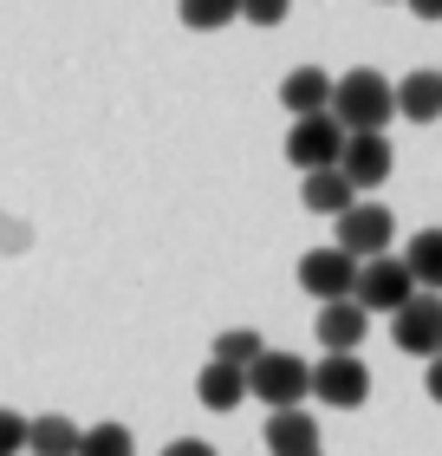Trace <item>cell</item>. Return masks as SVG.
<instances>
[{
	"mask_svg": "<svg viewBox=\"0 0 442 456\" xmlns=\"http://www.w3.org/2000/svg\"><path fill=\"white\" fill-rule=\"evenodd\" d=\"M312 391V365L293 359V352H261L254 365H247V398H261L273 411H300V398Z\"/></svg>",
	"mask_w": 442,
	"mask_h": 456,
	"instance_id": "2",
	"label": "cell"
},
{
	"mask_svg": "<svg viewBox=\"0 0 442 456\" xmlns=\"http://www.w3.org/2000/svg\"><path fill=\"white\" fill-rule=\"evenodd\" d=\"M163 456H215V444H202V437H176Z\"/></svg>",
	"mask_w": 442,
	"mask_h": 456,
	"instance_id": "23",
	"label": "cell"
},
{
	"mask_svg": "<svg viewBox=\"0 0 442 456\" xmlns=\"http://www.w3.org/2000/svg\"><path fill=\"white\" fill-rule=\"evenodd\" d=\"M176 13H182V27H196V33H221L228 20H241V0H176Z\"/></svg>",
	"mask_w": 442,
	"mask_h": 456,
	"instance_id": "18",
	"label": "cell"
},
{
	"mask_svg": "<svg viewBox=\"0 0 442 456\" xmlns=\"http://www.w3.org/2000/svg\"><path fill=\"white\" fill-rule=\"evenodd\" d=\"M390 333L410 359H436L442 352V294H410L404 306L390 314Z\"/></svg>",
	"mask_w": 442,
	"mask_h": 456,
	"instance_id": "6",
	"label": "cell"
},
{
	"mask_svg": "<svg viewBox=\"0 0 442 456\" xmlns=\"http://www.w3.org/2000/svg\"><path fill=\"white\" fill-rule=\"evenodd\" d=\"M332 124H339L345 137L358 131H384V124L397 118V98H390V78L384 72H371V66H358L345 78H332Z\"/></svg>",
	"mask_w": 442,
	"mask_h": 456,
	"instance_id": "1",
	"label": "cell"
},
{
	"mask_svg": "<svg viewBox=\"0 0 442 456\" xmlns=\"http://www.w3.org/2000/svg\"><path fill=\"white\" fill-rule=\"evenodd\" d=\"M300 287L312 300H351V287H358V261L339 255V248H312V255L300 261Z\"/></svg>",
	"mask_w": 442,
	"mask_h": 456,
	"instance_id": "9",
	"label": "cell"
},
{
	"mask_svg": "<svg viewBox=\"0 0 442 456\" xmlns=\"http://www.w3.org/2000/svg\"><path fill=\"white\" fill-rule=\"evenodd\" d=\"M267 456H325L319 424L306 411H273L267 418Z\"/></svg>",
	"mask_w": 442,
	"mask_h": 456,
	"instance_id": "11",
	"label": "cell"
},
{
	"mask_svg": "<svg viewBox=\"0 0 442 456\" xmlns=\"http://www.w3.org/2000/svg\"><path fill=\"white\" fill-rule=\"evenodd\" d=\"M196 391H202V404H208V411H241V398H247V371H241V365L208 359V365H202V379H196Z\"/></svg>",
	"mask_w": 442,
	"mask_h": 456,
	"instance_id": "15",
	"label": "cell"
},
{
	"mask_svg": "<svg viewBox=\"0 0 442 456\" xmlns=\"http://www.w3.org/2000/svg\"><path fill=\"white\" fill-rule=\"evenodd\" d=\"M410 13L416 20H442V0H410Z\"/></svg>",
	"mask_w": 442,
	"mask_h": 456,
	"instance_id": "25",
	"label": "cell"
},
{
	"mask_svg": "<svg viewBox=\"0 0 442 456\" xmlns=\"http://www.w3.org/2000/svg\"><path fill=\"white\" fill-rule=\"evenodd\" d=\"M390 170H397V157H390V137H384V131H358V137H345L339 176L351 183V190H377V183H390Z\"/></svg>",
	"mask_w": 442,
	"mask_h": 456,
	"instance_id": "8",
	"label": "cell"
},
{
	"mask_svg": "<svg viewBox=\"0 0 442 456\" xmlns=\"http://www.w3.org/2000/svg\"><path fill=\"white\" fill-rule=\"evenodd\" d=\"M312 398L332 404V411H358L371 398V371L365 359H351V352H325L319 365H312Z\"/></svg>",
	"mask_w": 442,
	"mask_h": 456,
	"instance_id": "5",
	"label": "cell"
},
{
	"mask_svg": "<svg viewBox=\"0 0 442 456\" xmlns=\"http://www.w3.org/2000/svg\"><path fill=\"white\" fill-rule=\"evenodd\" d=\"M27 450L33 456H78V424L72 418H33L27 424Z\"/></svg>",
	"mask_w": 442,
	"mask_h": 456,
	"instance_id": "17",
	"label": "cell"
},
{
	"mask_svg": "<svg viewBox=\"0 0 442 456\" xmlns=\"http://www.w3.org/2000/svg\"><path fill=\"white\" fill-rule=\"evenodd\" d=\"M78 456H137V444L124 424H92V430H78Z\"/></svg>",
	"mask_w": 442,
	"mask_h": 456,
	"instance_id": "20",
	"label": "cell"
},
{
	"mask_svg": "<svg viewBox=\"0 0 442 456\" xmlns=\"http://www.w3.org/2000/svg\"><path fill=\"white\" fill-rule=\"evenodd\" d=\"M339 151H345V131L332 124V111L293 118V131H286V163H300V170L312 176V170H332V163H339Z\"/></svg>",
	"mask_w": 442,
	"mask_h": 456,
	"instance_id": "7",
	"label": "cell"
},
{
	"mask_svg": "<svg viewBox=\"0 0 442 456\" xmlns=\"http://www.w3.org/2000/svg\"><path fill=\"white\" fill-rule=\"evenodd\" d=\"M390 98H397V118L436 124V118H442V72H410V78H397Z\"/></svg>",
	"mask_w": 442,
	"mask_h": 456,
	"instance_id": "13",
	"label": "cell"
},
{
	"mask_svg": "<svg viewBox=\"0 0 442 456\" xmlns=\"http://www.w3.org/2000/svg\"><path fill=\"white\" fill-rule=\"evenodd\" d=\"M20 450H27V418L0 404V456H20Z\"/></svg>",
	"mask_w": 442,
	"mask_h": 456,
	"instance_id": "22",
	"label": "cell"
},
{
	"mask_svg": "<svg viewBox=\"0 0 442 456\" xmlns=\"http://www.w3.org/2000/svg\"><path fill=\"white\" fill-rule=\"evenodd\" d=\"M416 294V281H410V267L397 261V255H377V261H358V287H351V300L365 306V314H397Z\"/></svg>",
	"mask_w": 442,
	"mask_h": 456,
	"instance_id": "4",
	"label": "cell"
},
{
	"mask_svg": "<svg viewBox=\"0 0 442 456\" xmlns=\"http://www.w3.org/2000/svg\"><path fill=\"white\" fill-rule=\"evenodd\" d=\"M390 235H397V222L384 202H351V209L339 216V235H332V248L351 261H377V255H390Z\"/></svg>",
	"mask_w": 442,
	"mask_h": 456,
	"instance_id": "3",
	"label": "cell"
},
{
	"mask_svg": "<svg viewBox=\"0 0 442 456\" xmlns=\"http://www.w3.org/2000/svg\"><path fill=\"white\" fill-rule=\"evenodd\" d=\"M280 105L293 118H319L332 105V72L325 66H300V72H286L280 78Z\"/></svg>",
	"mask_w": 442,
	"mask_h": 456,
	"instance_id": "12",
	"label": "cell"
},
{
	"mask_svg": "<svg viewBox=\"0 0 442 456\" xmlns=\"http://www.w3.org/2000/svg\"><path fill=\"white\" fill-rule=\"evenodd\" d=\"M286 13H293V0H241V20H247V27H280Z\"/></svg>",
	"mask_w": 442,
	"mask_h": 456,
	"instance_id": "21",
	"label": "cell"
},
{
	"mask_svg": "<svg viewBox=\"0 0 442 456\" xmlns=\"http://www.w3.org/2000/svg\"><path fill=\"white\" fill-rule=\"evenodd\" d=\"M300 202H306L312 216H332V222H339L351 202H358V190L339 176V163H332V170H312V176H306V196H300Z\"/></svg>",
	"mask_w": 442,
	"mask_h": 456,
	"instance_id": "16",
	"label": "cell"
},
{
	"mask_svg": "<svg viewBox=\"0 0 442 456\" xmlns=\"http://www.w3.org/2000/svg\"><path fill=\"white\" fill-rule=\"evenodd\" d=\"M261 352H267V339L254 333V326H228V333L215 339V359H221V365H241V371L254 365Z\"/></svg>",
	"mask_w": 442,
	"mask_h": 456,
	"instance_id": "19",
	"label": "cell"
},
{
	"mask_svg": "<svg viewBox=\"0 0 442 456\" xmlns=\"http://www.w3.org/2000/svg\"><path fill=\"white\" fill-rule=\"evenodd\" d=\"M423 391H430V398L442 404V352H436V359H430V379H423Z\"/></svg>",
	"mask_w": 442,
	"mask_h": 456,
	"instance_id": "24",
	"label": "cell"
},
{
	"mask_svg": "<svg viewBox=\"0 0 442 456\" xmlns=\"http://www.w3.org/2000/svg\"><path fill=\"white\" fill-rule=\"evenodd\" d=\"M410 267V281H416V294H442V228H416L410 248L397 255Z\"/></svg>",
	"mask_w": 442,
	"mask_h": 456,
	"instance_id": "14",
	"label": "cell"
},
{
	"mask_svg": "<svg viewBox=\"0 0 442 456\" xmlns=\"http://www.w3.org/2000/svg\"><path fill=\"white\" fill-rule=\"evenodd\" d=\"M312 333H319L325 352H358L365 333H371V314L358 300H332V306H319V326H312Z\"/></svg>",
	"mask_w": 442,
	"mask_h": 456,
	"instance_id": "10",
	"label": "cell"
}]
</instances>
